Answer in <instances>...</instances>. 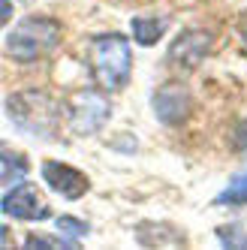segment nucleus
<instances>
[{
  "mask_svg": "<svg viewBox=\"0 0 247 250\" xmlns=\"http://www.w3.org/2000/svg\"><path fill=\"white\" fill-rule=\"evenodd\" d=\"M91 69L103 91L127 87L133 73V51L124 33H100L91 42Z\"/></svg>",
  "mask_w": 247,
  "mask_h": 250,
  "instance_id": "nucleus-1",
  "label": "nucleus"
},
{
  "mask_svg": "<svg viewBox=\"0 0 247 250\" xmlns=\"http://www.w3.org/2000/svg\"><path fill=\"white\" fill-rule=\"evenodd\" d=\"M61 42V24L45 15H27L6 33V55L19 63H33L55 51Z\"/></svg>",
  "mask_w": 247,
  "mask_h": 250,
  "instance_id": "nucleus-2",
  "label": "nucleus"
},
{
  "mask_svg": "<svg viewBox=\"0 0 247 250\" xmlns=\"http://www.w3.org/2000/svg\"><path fill=\"white\" fill-rule=\"evenodd\" d=\"M6 115L33 136H51L58 127V105L45 91H19L6 100Z\"/></svg>",
  "mask_w": 247,
  "mask_h": 250,
  "instance_id": "nucleus-3",
  "label": "nucleus"
},
{
  "mask_svg": "<svg viewBox=\"0 0 247 250\" xmlns=\"http://www.w3.org/2000/svg\"><path fill=\"white\" fill-rule=\"evenodd\" d=\"M112 115V105L100 91L94 87H82L69 97L66 105V121H69V130L76 136H94L97 130H103V124L109 121Z\"/></svg>",
  "mask_w": 247,
  "mask_h": 250,
  "instance_id": "nucleus-4",
  "label": "nucleus"
},
{
  "mask_svg": "<svg viewBox=\"0 0 247 250\" xmlns=\"http://www.w3.org/2000/svg\"><path fill=\"white\" fill-rule=\"evenodd\" d=\"M3 214L15 217V220H45L51 208L42 202L40 190L33 184L19 181V184L6 187V193H3Z\"/></svg>",
  "mask_w": 247,
  "mask_h": 250,
  "instance_id": "nucleus-5",
  "label": "nucleus"
},
{
  "mask_svg": "<svg viewBox=\"0 0 247 250\" xmlns=\"http://www.w3.org/2000/svg\"><path fill=\"white\" fill-rule=\"evenodd\" d=\"M190 109H193V97L190 91L181 84V82H169L163 87H157L154 94V115L160 118L169 127H178L190 118Z\"/></svg>",
  "mask_w": 247,
  "mask_h": 250,
  "instance_id": "nucleus-6",
  "label": "nucleus"
},
{
  "mask_svg": "<svg viewBox=\"0 0 247 250\" xmlns=\"http://www.w3.org/2000/svg\"><path fill=\"white\" fill-rule=\"evenodd\" d=\"M211 45H214V37L208 30H181L169 45V61L181 69H196L208 58Z\"/></svg>",
  "mask_w": 247,
  "mask_h": 250,
  "instance_id": "nucleus-7",
  "label": "nucleus"
},
{
  "mask_svg": "<svg viewBox=\"0 0 247 250\" xmlns=\"http://www.w3.org/2000/svg\"><path fill=\"white\" fill-rule=\"evenodd\" d=\"M42 178H45V184L51 190L63 196V199H82V196L91 190L87 175L79 172L76 166H69V163H61V160H45L42 163Z\"/></svg>",
  "mask_w": 247,
  "mask_h": 250,
  "instance_id": "nucleus-8",
  "label": "nucleus"
},
{
  "mask_svg": "<svg viewBox=\"0 0 247 250\" xmlns=\"http://www.w3.org/2000/svg\"><path fill=\"white\" fill-rule=\"evenodd\" d=\"M163 33H166V19H151V15L133 19V37L139 45H157Z\"/></svg>",
  "mask_w": 247,
  "mask_h": 250,
  "instance_id": "nucleus-9",
  "label": "nucleus"
},
{
  "mask_svg": "<svg viewBox=\"0 0 247 250\" xmlns=\"http://www.w3.org/2000/svg\"><path fill=\"white\" fill-rule=\"evenodd\" d=\"M0 163H3V169H0V181H3L6 187L24 181V175H27V157L15 154L12 148H3V154H0Z\"/></svg>",
  "mask_w": 247,
  "mask_h": 250,
  "instance_id": "nucleus-10",
  "label": "nucleus"
},
{
  "mask_svg": "<svg viewBox=\"0 0 247 250\" xmlns=\"http://www.w3.org/2000/svg\"><path fill=\"white\" fill-rule=\"evenodd\" d=\"M217 205H247V172H241L238 178L229 181V187L214 199Z\"/></svg>",
  "mask_w": 247,
  "mask_h": 250,
  "instance_id": "nucleus-11",
  "label": "nucleus"
},
{
  "mask_svg": "<svg viewBox=\"0 0 247 250\" xmlns=\"http://www.w3.org/2000/svg\"><path fill=\"white\" fill-rule=\"evenodd\" d=\"M58 229L63 232L66 238H73V241L84 238L87 232H91V226H87L84 220H79V217H58Z\"/></svg>",
  "mask_w": 247,
  "mask_h": 250,
  "instance_id": "nucleus-12",
  "label": "nucleus"
},
{
  "mask_svg": "<svg viewBox=\"0 0 247 250\" xmlns=\"http://www.w3.org/2000/svg\"><path fill=\"white\" fill-rule=\"evenodd\" d=\"M24 244L27 247H76L73 238H48V235H30Z\"/></svg>",
  "mask_w": 247,
  "mask_h": 250,
  "instance_id": "nucleus-13",
  "label": "nucleus"
},
{
  "mask_svg": "<svg viewBox=\"0 0 247 250\" xmlns=\"http://www.w3.org/2000/svg\"><path fill=\"white\" fill-rule=\"evenodd\" d=\"M235 145L247 154V121H241L238 124V133H235Z\"/></svg>",
  "mask_w": 247,
  "mask_h": 250,
  "instance_id": "nucleus-14",
  "label": "nucleus"
},
{
  "mask_svg": "<svg viewBox=\"0 0 247 250\" xmlns=\"http://www.w3.org/2000/svg\"><path fill=\"white\" fill-rule=\"evenodd\" d=\"M9 15H12V3H9V0H3V21H9Z\"/></svg>",
  "mask_w": 247,
  "mask_h": 250,
  "instance_id": "nucleus-15",
  "label": "nucleus"
},
{
  "mask_svg": "<svg viewBox=\"0 0 247 250\" xmlns=\"http://www.w3.org/2000/svg\"><path fill=\"white\" fill-rule=\"evenodd\" d=\"M241 37H244V42H247V12L241 15Z\"/></svg>",
  "mask_w": 247,
  "mask_h": 250,
  "instance_id": "nucleus-16",
  "label": "nucleus"
}]
</instances>
